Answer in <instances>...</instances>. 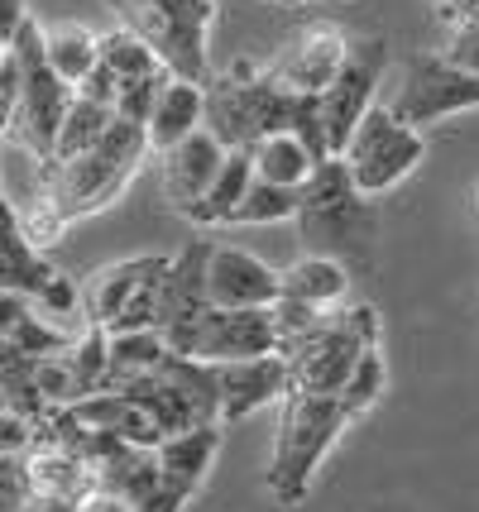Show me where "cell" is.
I'll return each instance as SVG.
<instances>
[{
	"label": "cell",
	"instance_id": "cell-27",
	"mask_svg": "<svg viewBox=\"0 0 479 512\" xmlns=\"http://www.w3.org/2000/svg\"><path fill=\"white\" fill-rule=\"evenodd\" d=\"M163 359H168V340L154 326L144 331H106V388L139 379V374H154Z\"/></svg>",
	"mask_w": 479,
	"mask_h": 512
},
{
	"label": "cell",
	"instance_id": "cell-17",
	"mask_svg": "<svg viewBox=\"0 0 479 512\" xmlns=\"http://www.w3.org/2000/svg\"><path fill=\"white\" fill-rule=\"evenodd\" d=\"M345 39L336 24H312L302 39H297L278 63H269V77L283 82L288 91H302V96H317L336 72H341V58H345Z\"/></svg>",
	"mask_w": 479,
	"mask_h": 512
},
{
	"label": "cell",
	"instance_id": "cell-12",
	"mask_svg": "<svg viewBox=\"0 0 479 512\" xmlns=\"http://www.w3.org/2000/svg\"><path fill=\"white\" fill-rule=\"evenodd\" d=\"M274 350L278 335L269 307H206L178 355L202 359V364H230V359L274 355Z\"/></svg>",
	"mask_w": 479,
	"mask_h": 512
},
{
	"label": "cell",
	"instance_id": "cell-35",
	"mask_svg": "<svg viewBox=\"0 0 479 512\" xmlns=\"http://www.w3.org/2000/svg\"><path fill=\"white\" fill-rule=\"evenodd\" d=\"M15 216H20V230H24V240H29V245L34 249H48V245H58V240H63V235H68V216H63V211H58V206H53V201L44 197V192H34V201H29V206H15Z\"/></svg>",
	"mask_w": 479,
	"mask_h": 512
},
{
	"label": "cell",
	"instance_id": "cell-10",
	"mask_svg": "<svg viewBox=\"0 0 479 512\" xmlns=\"http://www.w3.org/2000/svg\"><path fill=\"white\" fill-rule=\"evenodd\" d=\"M221 455V426H187V431H173L154 446V460H159V479L154 489L144 493V503L135 512H183L192 503V493L206 484V474Z\"/></svg>",
	"mask_w": 479,
	"mask_h": 512
},
{
	"label": "cell",
	"instance_id": "cell-26",
	"mask_svg": "<svg viewBox=\"0 0 479 512\" xmlns=\"http://www.w3.org/2000/svg\"><path fill=\"white\" fill-rule=\"evenodd\" d=\"M245 154H250L254 178L274 182V187H302V182H307V173L317 168V158L307 154V144H302L293 130L264 134V139H254Z\"/></svg>",
	"mask_w": 479,
	"mask_h": 512
},
{
	"label": "cell",
	"instance_id": "cell-37",
	"mask_svg": "<svg viewBox=\"0 0 479 512\" xmlns=\"http://www.w3.org/2000/svg\"><path fill=\"white\" fill-rule=\"evenodd\" d=\"M15 106H20V58L15 48H0V144L10 139Z\"/></svg>",
	"mask_w": 479,
	"mask_h": 512
},
{
	"label": "cell",
	"instance_id": "cell-22",
	"mask_svg": "<svg viewBox=\"0 0 479 512\" xmlns=\"http://www.w3.org/2000/svg\"><path fill=\"white\" fill-rule=\"evenodd\" d=\"M149 264H154V254H135V259H120V264L96 268L92 283L77 292V297H82V321H87V326H101V331H111V321L120 316L125 297L135 292V283L144 278V268Z\"/></svg>",
	"mask_w": 479,
	"mask_h": 512
},
{
	"label": "cell",
	"instance_id": "cell-11",
	"mask_svg": "<svg viewBox=\"0 0 479 512\" xmlns=\"http://www.w3.org/2000/svg\"><path fill=\"white\" fill-rule=\"evenodd\" d=\"M479 106V72H465V67H451L441 53L432 58H417L403 77L398 96L388 101V111L398 115L403 125L422 130L432 120H446L456 111H475Z\"/></svg>",
	"mask_w": 479,
	"mask_h": 512
},
{
	"label": "cell",
	"instance_id": "cell-18",
	"mask_svg": "<svg viewBox=\"0 0 479 512\" xmlns=\"http://www.w3.org/2000/svg\"><path fill=\"white\" fill-rule=\"evenodd\" d=\"M53 273H58V268L44 259V249H34L29 240H24L20 216H15V201L0 192V292L34 297Z\"/></svg>",
	"mask_w": 479,
	"mask_h": 512
},
{
	"label": "cell",
	"instance_id": "cell-25",
	"mask_svg": "<svg viewBox=\"0 0 479 512\" xmlns=\"http://www.w3.org/2000/svg\"><path fill=\"white\" fill-rule=\"evenodd\" d=\"M250 182H254L250 154H245V149H226L216 178L206 182V192L192 201L187 211H178V216H187L192 225H230V211L240 206V197H245Z\"/></svg>",
	"mask_w": 479,
	"mask_h": 512
},
{
	"label": "cell",
	"instance_id": "cell-2",
	"mask_svg": "<svg viewBox=\"0 0 479 512\" xmlns=\"http://www.w3.org/2000/svg\"><path fill=\"white\" fill-rule=\"evenodd\" d=\"M144 158H149L144 125H130V120L111 115L106 134L96 139L87 154L63 158V163H53V158L39 163V192H44L68 221H82V216L106 211V206L130 187V178L139 173Z\"/></svg>",
	"mask_w": 479,
	"mask_h": 512
},
{
	"label": "cell",
	"instance_id": "cell-24",
	"mask_svg": "<svg viewBox=\"0 0 479 512\" xmlns=\"http://www.w3.org/2000/svg\"><path fill=\"white\" fill-rule=\"evenodd\" d=\"M154 479H159V460H154V446H130V441H120V446L106 455V460H96L92 465V484L101 493H115V498H125V503H144V493L154 489Z\"/></svg>",
	"mask_w": 479,
	"mask_h": 512
},
{
	"label": "cell",
	"instance_id": "cell-32",
	"mask_svg": "<svg viewBox=\"0 0 479 512\" xmlns=\"http://www.w3.org/2000/svg\"><path fill=\"white\" fill-rule=\"evenodd\" d=\"M384 383H388V374H384V345H369L365 355L355 359V369L345 374V383H341V407L350 412V422L355 417H365L374 402L384 398Z\"/></svg>",
	"mask_w": 479,
	"mask_h": 512
},
{
	"label": "cell",
	"instance_id": "cell-28",
	"mask_svg": "<svg viewBox=\"0 0 479 512\" xmlns=\"http://www.w3.org/2000/svg\"><path fill=\"white\" fill-rule=\"evenodd\" d=\"M44 58L68 87H77L96 67V34L87 24H53L44 29Z\"/></svg>",
	"mask_w": 479,
	"mask_h": 512
},
{
	"label": "cell",
	"instance_id": "cell-5",
	"mask_svg": "<svg viewBox=\"0 0 479 512\" xmlns=\"http://www.w3.org/2000/svg\"><path fill=\"white\" fill-rule=\"evenodd\" d=\"M115 10L173 77L206 82V29L216 20V0H115Z\"/></svg>",
	"mask_w": 479,
	"mask_h": 512
},
{
	"label": "cell",
	"instance_id": "cell-49",
	"mask_svg": "<svg viewBox=\"0 0 479 512\" xmlns=\"http://www.w3.org/2000/svg\"><path fill=\"white\" fill-rule=\"evenodd\" d=\"M475 201H479V197H475Z\"/></svg>",
	"mask_w": 479,
	"mask_h": 512
},
{
	"label": "cell",
	"instance_id": "cell-44",
	"mask_svg": "<svg viewBox=\"0 0 479 512\" xmlns=\"http://www.w3.org/2000/svg\"><path fill=\"white\" fill-rule=\"evenodd\" d=\"M82 512H135V503H125V498H115V493L92 489L87 498H82Z\"/></svg>",
	"mask_w": 479,
	"mask_h": 512
},
{
	"label": "cell",
	"instance_id": "cell-7",
	"mask_svg": "<svg viewBox=\"0 0 479 512\" xmlns=\"http://www.w3.org/2000/svg\"><path fill=\"white\" fill-rule=\"evenodd\" d=\"M15 58H20V106H15V125H10V139L20 144L29 158L44 163L53 154V134L63 125V111L72 101V87L48 67L44 58V24L29 20L15 29Z\"/></svg>",
	"mask_w": 479,
	"mask_h": 512
},
{
	"label": "cell",
	"instance_id": "cell-20",
	"mask_svg": "<svg viewBox=\"0 0 479 512\" xmlns=\"http://www.w3.org/2000/svg\"><path fill=\"white\" fill-rule=\"evenodd\" d=\"M24 469V493H53V498H87L96 489L92 465H82L77 455L58 446H24L20 450Z\"/></svg>",
	"mask_w": 479,
	"mask_h": 512
},
{
	"label": "cell",
	"instance_id": "cell-47",
	"mask_svg": "<svg viewBox=\"0 0 479 512\" xmlns=\"http://www.w3.org/2000/svg\"><path fill=\"white\" fill-rule=\"evenodd\" d=\"M288 5H307V0H288Z\"/></svg>",
	"mask_w": 479,
	"mask_h": 512
},
{
	"label": "cell",
	"instance_id": "cell-48",
	"mask_svg": "<svg viewBox=\"0 0 479 512\" xmlns=\"http://www.w3.org/2000/svg\"><path fill=\"white\" fill-rule=\"evenodd\" d=\"M274 5H288V0H274Z\"/></svg>",
	"mask_w": 479,
	"mask_h": 512
},
{
	"label": "cell",
	"instance_id": "cell-9",
	"mask_svg": "<svg viewBox=\"0 0 479 512\" xmlns=\"http://www.w3.org/2000/svg\"><path fill=\"white\" fill-rule=\"evenodd\" d=\"M388 67V44L379 34L369 39H350L341 58V72L317 91V115H321V139H326V154H341L355 120L379 101V77Z\"/></svg>",
	"mask_w": 479,
	"mask_h": 512
},
{
	"label": "cell",
	"instance_id": "cell-31",
	"mask_svg": "<svg viewBox=\"0 0 479 512\" xmlns=\"http://www.w3.org/2000/svg\"><path fill=\"white\" fill-rule=\"evenodd\" d=\"M297 216V187H274V182L254 178L245 187L240 206L230 211V225H278Z\"/></svg>",
	"mask_w": 479,
	"mask_h": 512
},
{
	"label": "cell",
	"instance_id": "cell-36",
	"mask_svg": "<svg viewBox=\"0 0 479 512\" xmlns=\"http://www.w3.org/2000/svg\"><path fill=\"white\" fill-rule=\"evenodd\" d=\"M34 388L48 407H68L77 402V379H72L68 350L63 355H34Z\"/></svg>",
	"mask_w": 479,
	"mask_h": 512
},
{
	"label": "cell",
	"instance_id": "cell-1",
	"mask_svg": "<svg viewBox=\"0 0 479 512\" xmlns=\"http://www.w3.org/2000/svg\"><path fill=\"white\" fill-rule=\"evenodd\" d=\"M202 125L226 149H250L254 139H264V134L293 130L317 163L331 158L326 154V139H321L317 96L288 91L283 82L269 77V67H254V63H235L221 82L202 87Z\"/></svg>",
	"mask_w": 479,
	"mask_h": 512
},
{
	"label": "cell",
	"instance_id": "cell-30",
	"mask_svg": "<svg viewBox=\"0 0 479 512\" xmlns=\"http://www.w3.org/2000/svg\"><path fill=\"white\" fill-rule=\"evenodd\" d=\"M96 63H106L120 77V82H130V77H144V72H159V58H154V48L144 44L139 34H130L125 24L111 29V34H96Z\"/></svg>",
	"mask_w": 479,
	"mask_h": 512
},
{
	"label": "cell",
	"instance_id": "cell-34",
	"mask_svg": "<svg viewBox=\"0 0 479 512\" xmlns=\"http://www.w3.org/2000/svg\"><path fill=\"white\" fill-rule=\"evenodd\" d=\"M168 77H173V72H168V67H159V72H144V77H130V82H120L111 111L120 115V120H130V125H144Z\"/></svg>",
	"mask_w": 479,
	"mask_h": 512
},
{
	"label": "cell",
	"instance_id": "cell-21",
	"mask_svg": "<svg viewBox=\"0 0 479 512\" xmlns=\"http://www.w3.org/2000/svg\"><path fill=\"white\" fill-rule=\"evenodd\" d=\"M202 125V82H183V77H168L154 101V111L144 120V139H149V154H159L168 144H178L183 134H192Z\"/></svg>",
	"mask_w": 479,
	"mask_h": 512
},
{
	"label": "cell",
	"instance_id": "cell-8",
	"mask_svg": "<svg viewBox=\"0 0 479 512\" xmlns=\"http://www.w3.org/2000/svg\"><path fill=\"white\" fill-rule=\"evenodd\" d=\"M120 393H130L154 417L159 436H173V431L206 426V422L221 426V412H216V374H211V364H202V359H187L168 350V359H163L154 374H139V379L120 383Z\"/></svg>",
	"mask_w": 479,
	"mask_h": 512
},
{
	"label": "cell",
	"instance_id": "cell-16",
	"mask_svg": "<svg viewBox=\"0 0 479 512\" xmlns=\"http://www.w3.org/2000/svg\"><path fill=\"white\" fill-rule=\"evenodd\" d=\"M221 158H226V144L206 125L183 134L178 144L159 149V187L163 197L173 201V211H187L192 201L202 197L206 182L216 178V168H221Z\"/></svg>",
	"mask_w": 479,
	"mask_h": 512
},
{
	"label": "cell",
	"instance_id": "cell-29",
	"mask_svg": "<svg viewBox=\"0 0 479 512\" xmlns=\"http://www.w3.org/2000/svg\"><path fill=\"white\" fill-rule=\"evenodd\" d=\"M111 106H96V101H87V96H77L72 91L68 111H63V125H58V134H53V163H63V158H77L87 154L96 139L106 134V125H111Z\"/></svg>",
	"mask_w": 479,
	"mask_h": 512
},
{
	"label": "cell",
	"instance_id": "cell-13",
	"mask_svg": "<svg viewBox=\"0 0 479 512\" xmlns=\"http://www.w3.org/2000/svg\"><path fill=\"white\" fill-rule=\"evenodd\" d=\"M206 240H192L183 254L168 259V273H163V292H159V316H154V331L168 340V350L178 355L183 350L187 331L202 321V312L211 307L206 297Z\"/></svg>",
	"mask_w": 479,
	"mask_h": 512
},
{
	"label": "cell",
	"instance_id": "cell-14",
	"mask_svg": "<svg viewBox=\"0 0 479 512\" xmlns=\"http://www.w3.org/2000/svg\"><path fill=\"white\" fill-rule=\"evenodd\" d=\"M216 374V412L221 426L245 422L259 407H269L288 393V364L283 355H254V359H230V364H211Z\"/></svg>",
	"mask_w": 479,
	"mask_h": 512
},
{
	"label": "cell",
	"instance_id": "cell-41",
	"mask_svg": "<svg viewBox=\"0 0 479 512\" xmlns=\"http://www.w3.org/2000/svg\"><path fill=\"white\" fill-rule=\"evenodd\" d=\"M29 446V426L10 412H0V455H15V450Z\"/></svg>",
	"mask_w": 479,
	"mask_h": 512
},
{
	"label": "cell",
	"instance_id": "cell-38",
	"mask_svg": "<svg viewBox=\"0 0 479 512\" xmlns=\"http://www.w3.org/2000/svg\"><path fill=\"white\" fill-rule=\"evenodd\" d=\"M441 58L451 67H465V72H479V20L451 24V39L441 48Z\"/></svg>",
	"mask_w": 479,
	"mask_h": 512
},
{
	"label": "cell",
	"instance_id": "cell-39",
	"mask_svg": "<svg viewBox=\"0 0 479 512\" xmlns=\"http://www.w3.org/2000/svg\"><path fill=\"white\" fill-rule=\"evenodd\" d=\"M24 503V469H20V450L15 455H0V512H20Z\"/></svg>",
	"mask_w": 479,
	"mask_h": 512
},
{
	"label": "cell",
	"instance_id": "cell-4",
	"mask_svg": "<svg viewBox=\"0 0 479 512\" xmlns=\"http://www.w3.org/2000/svg\"><path fill=\"white\" fill-rule=\"evenodd\" d=\"M369 345H384V326L374 307H326V312L297 331L293 340L278 345V355L288 364V388L297 393H341L345 374L355 369V359Z\"/></svg>",
	"mask_w": 479,
	"mask_h": 512
},
{
	"label": "cell",
	"instance_id": "cell-42",
	"mask_svg": "<svg viewBox=\"0 0 479 512\" xmlns=\"http://www.w3.org/2000/svg\"><path fill=\"white\" fill-rule=\"evenodd\" d=\"M29 20V10H24V0H0V48H10L15 39V29Z\"/></svg>",
	"mask_w": 479,
	"mask_h": 512
},
{
	"label": "cell",
	"instance_id": "cell-15",
	"mask_svg": "<svg viewBox=\"0 0 479 512\" xmlns=\"http://www.w3.org/2000/svg\"><path fill=\"white\" fill-rule=\"evenodd\" d=\"M206 297L211 307H274L278 268H269L250 249L211 245L206 249Z\"/></svg>",
	"mask_w": 479,
	"mask_h": 512
},
{
	"label": "cell",
	"instance_id": "cell-40",
	"mask_svg": "<svg viewBox=\"0 0 479 512\" xmlns=\"http://www.w3.org/2000/svg\"><path fill=\"white\" fill-rule=\"evenodd\" d=\"M77 96H87V101H96V106H115V91H120V77H115L106 63H96L82 82H77Z\"/></svg>",
	"mask_w": 479,
	"mask_h": 512
},
{
	"label": "cell",
	"instance_id": "cell-23",
	"mask_svg": "<svg viewBox=\"0 0 479 512\" xmlns=\"http://www.w3.org/2000/svg\"><path fill=\"white\" fill-rule=\"evenodd\" d=\"M278 292L326 312V307H341L345 302L350 273H345V264L331 259V254H307V259H297V264H288L278 273Z\"/></svg>",
	"mask_w": 479,
	"mask_h": 512
},
{
	"label": "cell",
	"instance_id": "cell-43",
	"mask_svg": "<svg viewBox=\"0 0 479 512\" xmlns=\"http://www.w3.org/2000/svg\"><path fill=\"white\" fill-rule=\"evenodd\" d=\"M29 312V297H20V292H0V340L15 331V321Z\"/></svg>",
	"mask_w": 479,
	"mask_h": 512
},
{
	"label": "cell",
	"instance_id": "cell-19",
	"mask_svg": "<svg viewBox=\"0 0 479 512\" xmlns=\"http://www.w3.org/2000/svg\"><path fill=\"white\" fill-rule=\"evenodd\" d=\"M68 412L77 417V422L96 426V431H111V436L130 441V446H159L163 441L154 417H149L130 393H120V388H101V393H92V398L68 402Z\"/></svg>",
	"mask_w": 479,
	"mask_h": 512
},
{
	"label": "cell",
	"instance_id": "cell-46",
	"mask_svg": "<svg viewBox=\"0 0 479 512\" xmlns=\"http://www.w3.org/2000/svg\"><path fill=\"white\" fill-rule=\"evenodd\" d=\"M0 412H5V388H0Z\"/></svg>",
	"mask_w": 479,
	"mask_h": 512
},
{
	"label": "cell",
	"instance_id": "cell-3",
	"mask_svg": "<svg viewBox=\"0 0 479 512\" xmlns=\"http://www.w3.org/2000/svg\"><path fill=\"white\" fill-rule=\"evenodd\" d=\"M278 402L283 412H278V436L269 455V493L278 498V508H297L312 489L326 450L350 426V412L331 393H297V388H288Z\"/></svg>",
	"mask_w": 479,
	"mask_h": 512
},
{
	"label": "cell",
	"instance_id": "cell-6",
	"mask_svg": "<svg viewBox=\"0 0 479 512\" xmlns=\"http://www.w3.org/2000/svg\"><path fill=\"white\" fill-rule=\"evenodd\" d=\"M422 154H427L422 149V130L403 125L384 101H374L355 120V130H350V139H345V149L336 158H341L345 173H350V187L365 201H374L408 178L412 168L422 163Z\"/></svg>",
	"mask_w": 479,
	"mask_h": 512
},
{
	"label": "cell",
	"instance_id": "cell-33",
	"mask_svg": "<svg viewBox=\"0 0 479 512\" xmlns=\"http://www.w3.org/2000/svg\"><path fill=\"white\" fill-rule=\"evenodd\" d=\"M68 364L77 379V398H92L106 388V331L101 326H82L77 340L68 345Z\"/></svg>",
	"mask_w": 479,
	"mask_h": 512
},
{
	"label": "cell",
	"instance_id": "cell-45",
	"mask_svg": "<svg viewBox=\"0 0 479 512\" xmlns=\"http://www.w3.org/2000/svg\"><path fill=\"white\" fill-rule=\"evenodd\" d=\"M446 24H465V20H479V0H436Z\"/></svg>",
	"mask_w": 479,
	"mask_h": 512
}]
</instances>
